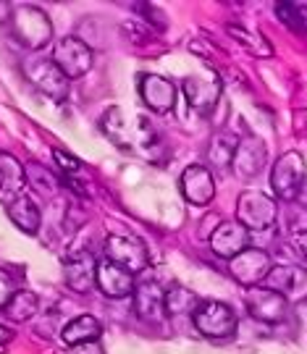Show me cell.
<instances>
[{"mask_svg":"<svg viewBox=\"0 0 307 354\" xmlns=\"http://www.w3.org/2000/svg\"><path fill=\"white\" fill-rule=\"evenodd\" d=\"M102 131H105V137L113 142L115 147H121V150L127 152L137 150L140 155L150 158V160H155L158 152L163 150V142L158 137V131L150 127V121L137 115L131 124H127L121 108L105 111V115H102Z\"/></svg>","mask_w":307,"mask_h":354,"instance_id":"obj_1","label":"cell"},{"mask_svg":"<svg viewBox=\"0 0 307 354\" xmlns=\"http://www.w3.org/2000/svg\"><path fill=\"white\" fill-rule=\"evenodd\" d=\"M11 29L16 39L29 48V50H39L53 39V24L45 16V11H39L37 6H19L11 13Z\"/></svg>","mask_w":307,"mask_h":354,"instance_id":"obj_2","label":"cell"},{"mask_svg":"<svg viewBox=\"0 0 307 354\" xmlns=\"http://www.w3.org/2000/svg\"><path fill=\"white\" fill-rule=\"evenodd\" d=\"M192 323L205 339H229L236 333V313L226 302H200L192 313Z\"/></svg>","mask_w":307,"mask_h":354,"instance_id":"obj_3","label":"cell"},{"mask_svg":"<svg viewBox=\"0 0 307 354\" xmlns=\"http://www.w3.org/2000/svg\"><path fill=\"white\" fill-rule=\"evenodd\" d=\"M305 174H307V165L302 152H283L281 158L276 160L273 165V174H270V189L273 194L283 200V203H292L302 184H305Z\"/></svg>","mask_w":307,"mask_h":354,"instance_id":"obj_4","label":"cell"},{"mask_svg":"<svg viewBox=\"0 0 307 354\" xmlns=\"http://www.w3.org/2000/svg\"><path fill=\"white\" fill-rule=\"evenodd\" d=\"M276 200L263 194L257 189H247L239 194L236 200V223H242L247 231L255 228V231H263V228H270L276 223Z\"/></svg>","mask_w":307,"mask_h":354,"instance_id":"obj_5","label":"cell"},{"mask_svg":"<svg viewBox=\"0 0 307 354\" xmlns=\"http://www.w3.org/2000/svg\"><path fill=\"white\" fill-rule=\"evenodd\" d=\"M105 260H111L115 266H121L124 270H129L131 276L142 273L147 263H150V254L145 241L131 236V234H113L105 239Z\"/></svg>","mask_w":307,"mask_h":354,"instance_id":"obj_6","label":"cell"},{"mask_svg":"<svg viewBox=\"0 0 307 354\" xmlns=\"http://www.w3.org/2000/svg\"><path fill=\"white\" fill-rule=\"evenodd\" d=\"M92 48L79 37H64L53 50V64L66 79H79L92 68Z\"/></svg>","mask_w":307,"mask_h":354,"instance_id":"obj_7","label":"cell"},{"mask_svg":"<svg viewBox=\"0 0 307 354\" xmlns=\"http://www.w3.org/2000/svg\"><path fill=\"white\" fill-rule=\"evenodd\" d=\"M244 307L247 313L260 320V323H281L286 313H289V302L279 291L268 289V286H252L244 294Z\"/></svg>","mask_w":307,"mask_h":354,"instance_id":"obj_8","label":"cell"},{"mask_svg":"<svg viewBox=\"0 0 307 354\" xmlns=\"http://www.w3.org/2000/svg\"><path fill=\"white\" fill-rule=\"evenodd\" d=\"M184 97L189 102V108L197 113L207 115L221 100V79L213 71H203V74H192L184 79Z\"/></svg>","mask_w":307,"mask_h":354,"instance_id":"obj_9","label":"cell"},{"mask_svg":"<svg viewBox=\"0 0 307 354\" xmlns=\"http://www.w3.org/2000/svg\"><path fill=\"white\" fill-rule=\"evenodd\" d=\"M268 160V152H266V145L260 142V137L255 134H244L242 140L236 142V150L231 155V171H234V176L242 178V181H250V178H255L260 171H263V165Z\"/></svg>","mask_w":307,"mask_h":354,"instance_id":"obj_10","label":"cell"},{"mask_svg":"<svg viewBox=\"0 0 307 354\" xmlns=\"http://www.w3.org/2000/svg\"><path fill=\"white\" fill-rule=\"evenodd\" d=\"M270 268H273L270 266V254L266 250H255V247H247L244 252L231 257V276L247 289L260 286Z\"/></svg>","mask_w":307,"mask_h":354,"instance_id":"obj_11","label":"cell"},{"mask_svg":"<svg viewBox=\"0 0 307 354\" xmlns=\"http://www.w3.org/2000/svg\"><path fill=\"white\" fill-rule=\"evenodd\" d=\"M26 76H29V82L39 92H45L53 100H64L66 95H68V79L58 71V66L53 64L50 58H35V61H29L26 64Z\"/></svg>","mask_w":307,"mask_h":354,"instance_id":"obj_12","label":"cell"},{"mask_svg":"<svg viewBox=\"0 0 307 354\" xmlns=\"http://www.w3.org/2000/svg\"><path fill=\"white\" fill-rule=\"evenodd\" d=\"M134 313L145 323H160L166 317V307H163V297L166 291L158 281H140L134 283Z\"/></svg>","mask_w":307,"mask_h":354,"instance_id":"obj_13","label":"cell"},{"mask_svg":"<svg viewBox=\"0 0 307 354\" xmlns=\"http://www.w3.org/2000/svg\"><path fill=\"white\" fill-rule=\"evenodd\" d=\"M134 276L124 270L121 266H115L111 260H97V270H95V286L105 294V297H113V299H124L134 291Z\"/></svg>","mask_w":307,"mask_h":354,"instance_id":"obj_14","label":"cell"},{"mask_svg":"<svg viewBox=\"0 0 307 354\" xmlns=\"http://www.w3.org/2000/svg\"><path fill=\"white\" fill-rule=\"evenodd\" d=\"M140 95L145 105L155 113H168L176 105V87L168 82L166 76L158 74H142L140 76Z\"/></svg>","mask_w":307,"mask_h":354,"instance_id":"obj_15","label":"cell"},{"mask_svg":"<svg viewBox=\"0 0 307 354\" xmlns=\"http://www.w3.org/2000/svg\"><path fill=\"white\" fill-rule=\"evenodd\" d=\"M210 247H213V252L218 257L231 260V257H236V254L250 247V231L242 223H236V221H223L210 234Z\"/></svg>","mask_w":307,"mask_h":354,"instance_id":"obj_16","label":"cell"},{"mask_svg":"<svg viewBox=\"0 0 307 354\" xmlns=\"http://www.w3.org/2000/svg\"><path fill=\"white\" fill-rule=\"evenodd\" d=\"M181 194L192 205H210L216 197V178L205 165H189L181 174Z\"/></svg>","mask_w":307,"mask_h":354,"instance_id":"obj_17","label":"cell"},{"mask_svg":"<svg viewBox=\"0 0 307 354\" xmlns=\"http://www.w3.org/2000/svg\"><path fill=\"white\" fill-rule=\"evenodd\" d=\"M95 270H97V260L87 252L68 254L64 260V279L66 286L77 294H87L95 286Z\"/></svg>","mask_w":307,"mask_h":354,"instance_id":"obj_18","label":"cell"},{"mask_svg":"<svg viewBox=\"0 0 307 354\" xmlns=\"http://www.w3.org/2000/svg\"><path fill=\"white\" fill-rule=\"evenodd\" d=\"M100 333H102V328H100V320H97V317L79 315L66 323L64 330H61V339H64V344L68 346V349H74V346H79V344L97 342Z\"/></svg>","mask_w":307,"mask_h":354,"instance_id":"obj_19","label":"cell"},{"mask_svg":"<svg viewBox=\"0 0 307 354\" xmlns=\"http://www.w3.org/2000/svg\"><path fill=\"white\" fill-rule=\"evenodd\" d=\"M6 210H8V218L13 221V226H19L24 234H37L39 231V210L37 205L32 203V197L16 194V197L8 200Z\"/></svg>","mask_w":307,"mask_h":354,"instance_id":"obj_20","label":"cell"},{"mask_svg":"<svg viewBox=\"0 0 307 354\" xmlns=\"http://www.w3.org/2000/svg\"><path fill=\"white\" fill-rule=\"evenodd\" d=\"M307 281V270H302L299 266H279V268H270L268 276H266V286L273 291H279V294H292L297 291L302 283Z\"/></svg>","mask_w":307,"mask_h":354,"instance_id":"obj_21","label":"cell"},{"mask_svg":"<svg viewBox=\"0 0 307 354\" xmlns=\"http://www.w3.org/2000/svg\"><path fill=\"white\" fill-rule=\"evenodd\" d=\"M26 184L24 165L19 163L13 155L0 152V189L6 194H19Z\"/></svg>","mask_w":307,"mask_h":354,"instance_id":"obj_22","label":"cell"},{"mask_svg":"<svg viewBox=\"0 0 307 354\" xmlns=\"http://www.w3.org/2000/svg\"><path fill=\"white\" fill-rule=\"evenodd\" d=\"M200 304V297L194 291L184 289V286H171L163 297V307H166L168 317H184L192 315L194 307Z\"/></svg>","mask_w":307,"mask_h":354,"instance_id":"obj_23","label":"cell"},{"mask_svg":"<svg viewBox=\"0 0 307 354\" xmlns=\"http://www.w3.org/2000/svg\"><path fill=\"white\" fill-rule=\"evenodd\" d=\"M3 310L8 313V317H11L13 323H26V320H32V317L37 315L39 299H37V294H32V291H26V289H19L11 299H8V304H6Z\"/></svg>","mask_w":307,"mask_h":354,"instance_id":"obj_24","label":"cell"},{"mask_svg":"<svg viewBox=\"0 0 307 354\" xmlns=\"http://www.w3.org/2000/svg\"><path fill=\"white\" fill-rule=\"evenodd\" d=\"M236 142L239 137L236 134H229V131H218L216 137L210 140V150H207V158L216 168H229L231 165V155L236 150Z\"/></svg>","mask_w":307,"mask_h":354,"instance_id":"obj_25","label":"cell"},{"mask_svg":"<svg viewBox=\"0 0 307 354\" xmlns=\"http://www.w3.org/2000/svg\"><path fill=\"white\" fill-rule=\"evenodd\" d=\"M229 35L234 39H239L247 50L252 53V55H263V58H270L273 55V48H270V42L263 35H257L252 32L250 26H242V24H229Z\"/></svg>","mask_w":307,"mask_h":354,"instance_id":"obj_26","label":"cell"},{"mask_svg":"<svg viewBox=\"0 0 307 354\" xmlns=\"http://www.w3.org/2000/svg\"><path fill=\"white\" fill-rule=\"evenodd\" d=\"M26 174V181L32 184V189L42 192L45 197H53L55 192H58V184H55V178L48 174V168H42L39 163H29L24 168Z\"/></svg>","mask_w":307,"mask_h":354,"instance_id":"obj_27","label":"cell"},{"mask_svg":"<svg viewBox=\"0 0 307 354\" xmlns=\"http://www.w3.org/2000/svg\"><path fill=\"white\" fill-rule=\"evenodd\" d=\"M276 16L281 19L286 26H292V29H305V16H302V8L297 6V3H279L276 6Z\"/></svg>","mask_w":307,"mask_h":354,"instance_id":"obj_28","label":"cell"},{"mask_svg":"<svg viewBox=\"0 0 307 354\" xmlns=\"http://www.w3.org/2000/svg\"><path fill=\"white\" fill-rule=\"evenodd\" d=\"M53 158H55V163H58V168H61V174H64L66 178L77 176L79 171H82V163H79V160L74 158V155H71V152L53 150Z\"/></svg>","mask_w":307,"mask_h":354,"instance_id":"obj_29","label":"cell"},{"mask_svg":"<svg viewBox=\"0 0 307 354\" xmlns=\"http://www.w3.org/2000/svg\"><path fill=\"white\" fill-rule=\"evenodd\" d=\"M16 281H13V276L8 273V270H0V310L8 304V299H11L13 294H16Z\"/></svg>","mask_w":307,"mask_h":354,"instance_id":"obj_30","label":"cell"},{"mask_svg":"<svg viewBox=\"0 0 307 354\" xmlns=\"http://www.w3.org/2000/svg\"><path fill=\"white\" fill-rule=\"evenodd\" d=\"M71 354H105L100 342H87V344H79L71 349Z\"/></svg>","mask_w":307,"mask_h":354,"instance_id":"obj_31","label":"cell"},{"mask_svg":"<svg viewBox=\"0 0 307 354\" xmlns=\"http://www.w3.org/2000/svg\"><path fill=\"white\" fill-rule=\"evenodd\" d=\"M297 323H299V333L307 336V299L297 304Z\"/></svg>","mask_w":307,"mask_h":354,"instance_id":"obj_32","label":"cell"},{"mask_svg":"<svg viewBox=\"0 0 307 354\" xmlns=\"http://www.w3.org/2000/svg\"><path fill=\"white\" fill-rule=\"evenodd\" d=\"M295 244H297V252H299L307 260V231L297 234V236H295Z\"/></svg>","mask_w":307,"mask_h":354,"instance_id":"obj_33","label":"cell"},{"mask_svg":"<svg viewBox=\"0 0 307 354\" xmlns=\"http://www.w3.org/2000/svg\"><path fill=\"white\" fill-rule=\"evenodd\" d=\"M13 339H16V333H13V328H8V326H0V346L11 344Z\"/></svg>","mask_w":307,"mask_h":354,"instance_id":"obj_34","label":"cell"}]
</instances>
